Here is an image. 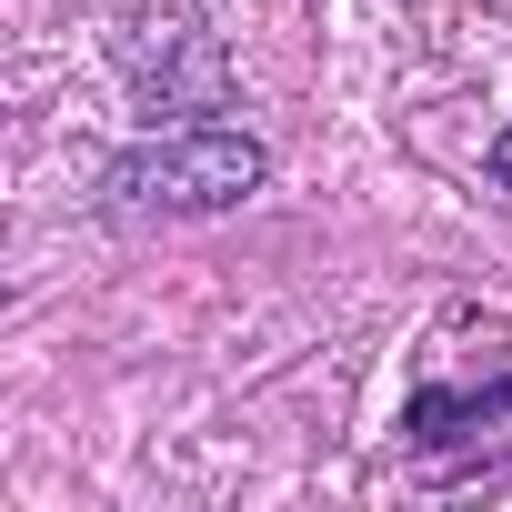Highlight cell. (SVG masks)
<instances>
[{
	"instance_id": "1",
	"label": "cell",
	"mask_w": 512,
	"mask_h": 512,
	"mask_svg": "<svg viewBox=\"0 0 512 512\" xmlns=\"http://www.w3.org/2000/svg\"><path fill=\"white\" fill-rule=\"evenodd\" d=\"M262 141L231 131V121H171L151 141H131L101 181V201L121 221H201V211H241L262 191Z\"/></svg>"
},
{
	"instance_id": "2",
	"label": "cell",
	"mask_w": 512,
	"mask_h": 512,
	"mask_svg": "<svg viewBox=\"0 0 512 512\" xmlns=\"http://www.w3.org/2000/svg\"><path fill=\"white\" fill-rule=\"evenodd\" d=\"M121 81H131V101H141L151 121H161V111L201 121V111L231 101V61H221V41L191 21V0H161V11H131V21H121Z\"/></svg>"
},
{
	"instance_id": "3",
	"label": "cell",
	"mask_w": 512,
	"mask_h": 512,
	"mask_svg": "<svg viewBox=\"0 0 512 512\" xmlns=\"http://www.w3.org/2000/svg\"><path fill=\"white\" fill-rule=\"evenodd\" d=\"M512 422V382H422L412 402H402V432L422 442V452H472L482 432H502Z\"/></svg>"
},
{
	"instance_id": "4",
	"label": "cell",
	"mask_w": 512,
	"mask_h": 512,
	"mask_svg": "<svg viewBox=\"0 0 512 512\" xmlns=\"http://www.w3.org/2000/svg\"><path fill=\"white\" fill-rule=\"evenodd\" d=\"M492 181H502V191H512V131H502V141H492Z\"/></svg>"
}]
</instances>
